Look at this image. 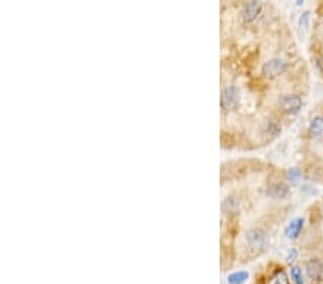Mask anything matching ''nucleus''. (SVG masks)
<instances>
[{
    "instance_id": "nucleus-1",
    "label": "nucleus",
    "mask_w": 323,
    "mask_h": 284,
    "mask_svg": "<svg viewBox=\"0 0 323 284\" xmlns=\"http://www.w3.org/2000/svg\"><path fill=\"white\" fill-rule=\"evenodd\" d=\"M240 101H241V92L236 85H228L221 91L220 106L223 111H226V112L234 111L237 106L240 105Z\"/></svg>"
},
{
    "instance_id": "nucleus-2",
    "label": "nucleus",
    "mask_w": 323,
    "mask_h": 284,
    "mask_svg": "<svg viewBox=\"0 0 323 284\" xmlns=\"http://www.w3.org/2000/svg\"><path fill=\"white\" fill-rule=\"evenodd\" d=\"M246 241L248 247L254 251H261L269 244V235L261 228H250L246 232Z\"/></svg>"
},
{
    "instance_id": "nucleus-3",
    "label": "nucleus",
    "mask_w": 323,
    "mask_h": 284,
    "mask_svg": "<svg viewBox=\"0 0 323 284\" xmlns=\"http://www.w3.org/2000/svg\"><path fill=\"white\" fill-rule=\"evenodd\" d=\"M286 69H287L286 62H283L281 59H271V61L263 65L261 74L266 79H276L277 76L284 74Z\"/></svg>"
},
{
    "instance_id": "nucleus-4",
    "label": "nucleus",
    "mask_w": 323,
    "mask_h": 284,
    "mask_svg": "<svg viewBox=\"0 0 323 284\" xmlns=\"http://www.w3.org/2000/svg\"><path fill=\"white\" fill-rule=\"evenodd\" d=\"M280 106L286 114L296 115L301 111L303 102H301L300 96H297V95H284L280 98Z\"/></svg>"
},
{
    "instance_id": "nucleus-5",
    "label": "nucleus",
    "mask_w": 323,
    "mask_h": 284,
    "mask_svg": "<svg viewBox=\"0 0 323 284\" xmlns=\"http://www.w3.org/2000/svg\"><path fill=\"white\" fill-rule=\"evenodd\" d=\"M261 11H263V5L260 0H250L244 5V8L241 11V19L246 23H251L260 16Z\"/></svg>"
},
{
    "instance_id": "nucleus-6",
    "label": "nucleus",
    "mask_w": 323,
    "mask_h": 284,
    "mask_svg": "<svg viewBox=\"0 0 323 284\" xmlns=\"http://www.w3.org/2000/svg\"><path fill=\"white\" fill-rule=\"evenodd\" d=\"M289 194H290V188L284 182H276L266 188V195L273 200H283V198L289 197Z\"/></svg>"
},
{
    "instance_id": "nucleus-7",
    "label": "nucleus",
    "mask_w": 323,
    "mask_h": 284,
    "mask_svg": "<svg viewBox=\"0 0 323 284\" xmlns=\"http://www.w3.org/2000/svg\"><path fill=\"white\" fill-rule=\"evenodd\" d=\"M260 132H261V135H263L264 139H276L281 132V126H280L279 122L267 119V121H264V124L260 128Z\"/></svg>"
},
{
    "instance_id": "nucleus-8",
    "label": "nucleus",
    "mask_w": 323,
    "mask_h": 284,
    "mask_svg": "<svg viewBox=\"0 0 323 284\" xmlns=\"http://www.w3.org/2000/svg\"><path fill=\"white\" fill-rule=\"evenodd\" d=\"M306 274L307 277L313 280V281H320L322 280L323 275V264L322 261L313 258V260H309L307 264H306Z\"/></svg>"
},
{
    "instance_id": "nucleus-9",
    "label": "nucleus",
    "mask_w": 323,
    "mask_h": 284,
    "mask_svg": "<svg viewBox=\"0 0 323 284\" xmlns=\"http://www.w3.org/2000/svg\"><path fill=\"white\" fill-rule=\"evenodd\" d=\"M221 211H223L224 215H228V217L236 215L237 212L240 211V201H238V198L234 197V195H230V197L224 198L223 202H221Z\"/></svg>"
},
{
    "instance_id": "nucleus-10",
    "label": "nucleus",
    "mask_w": 323,
    "mask_h": 284,
    "mask_svg": "<svg viewBox=\"0 0 323 284\" xmlns=\"http://www.w3.org/2000/svg\"><path fill=\"white\" fill-rule=\"evenodd\" d=\"M303 224H304V220L303 218H296V220L290 221V224L286 227V237L289 238V240H294V238H297L299 237V234L303 230Z\"/></svg>"
},
{
    "instance_id": "nucleus-11",
    "label": "nucleus",
    "mask_w": 323,
    "mask_h": 284,
    "mask_svg": "<svg viewBox=\"0 0 323 284\" xmlns=\"http://www.w3.org/2000/svg\"><path fill=\"white\" fill-rule=\"evenodd\" d=\"M309 134L313 139H320L323 137V116H316L310 122Z\"/></svg>"
},
{
    "instance_id": "nucleus-12",
    "label": "nucleus",
    "mask_w": 323,
    "mask_h": 284,
    "mask_svg": "<svg viewBox=\"0 0 323 284\" xmlns=\"http://www.w3.org/2000/svg\"><path fill=\"white\" fill-rule=\"evenodd\" d=\"M309 22H310V12H304L299 19V36H300V39H303L306 32L309 31Z\"/></svg>"
},
{
    "instance_id": "nucleus-13",
    "label": "nucleus",
    "mask_w": 323,
    "mask_h": 284,
    "mask_svg": "<svg viewBox=\"0 0 323 284\" xmlns=\"http://www.w3.org/2000/svg\"><path fill=\"white\" fill-rule=\"evenodd\" d=\"M247 278V271H236V273L230 274V275L227 277V281H228V284H244Z\"/></svg>"
},
{
    "instance_id": "nucleus-14",
    "label": "nucleus",
    "mask_w": 323,
    "mask_h": 284,
    "mask_svg": "<svg viewBox=\"0 0 323 284\" xmlns=\"http://www.w3.org/2000/svg\"><path fill=\"white\" fill-rule=\"evenodd\" d=\"M286 177H287V179H289L290 182H297V181L301 178L300 169L297 168V167H291V168H289L286 171Z\"/></svg>"
},
{
    "instance_id": "nucleus-15",
    "label": "nucleus",
    "mask_w": 323,
    "mask_h": 284,
    "mask_svg": "<svg viewBox=\"0 0 323 284\" xmlns=\"http://www.w3.org/2000/svg\"><path fill=\"white\" fill-rule=\"evenodd\" d=\"M290 277L293 278V281L296 284H304L303 280V274L299 267H291L290 268Z\"/></svg>"
},
{
    "instance_id": "nucleus-16",
    "label": "nucleus",
    "mask_w": 323,
    "mask_h": 284,
    "mask_svg": "<svg viewBox=\"0 0 323 284\" xmlns=\"http://www.w3.org/2000/svg\"><path fill=\"white\" fill-rule=\"evenodd\" d=\"M273 284H289V280H287L286 273H284V271H280V273L276 275V278H274Z\"/></svg>"
},
{
    "instance_id": "nucleus-17",
    "label": "nucleus",
    "mask_w": 323,
    "mask_h": 284,
    "mask_svg": "<svg viewBox=\"0 0 323 284\" xmlns=\"http://www.w3.org/2000/svg\"><path fill=\"white\" fill-rule=\"evenodd\" d=\"M297 255H299V252H297V250H294V248H290V250H289V252H287L286 261H287L289 264H293L294 261H296Z\"/></svg>"
},
{
    "instance_id": "nucleus-18",
    "label": "nucleus",
    "mask_w": 323,
    "mask_h": 284,
    "mask_svg": "<svg viewBox=\"0 0 323 284\" xmlns=\"http://www.w3.org/2000/svg\"><path fill=\"white\" fill-rule=\"evenodd\" d=\"M316 66H317V69H319V71L323 74V55L316 59Z\"/></svg>"
}]
</instances>
